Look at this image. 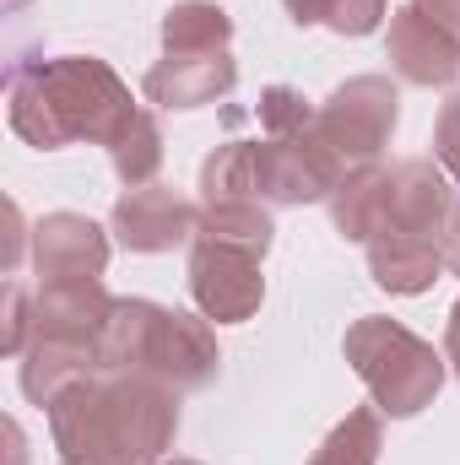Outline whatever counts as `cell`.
<instances>
[{
	"instance_id": "6da1fadb",
	"label": "cell",
	"mask_w": 460,
	"mask_h": 465,
	"mask_svg": "<svg viewBox=\"0 0 460 465\" xmlns=\"http://www.w3.org/2000/svg\"><path fill=\"white\" fill-rule=\"evenodd\" d=\"M65 465H163L179 439V390L146 373H93L49 406Z\"/></svg>"
},
{
	"instance_id": "7a4b0ae2",
	"label": "cell",
	"mask_w": 460,
	"mask_h": 465,
	"mask_svg": "<svg viewBox=\"0 0 460 465\" xmlns=\"http://www.w3.org/2000/svg\"><path fill=\"white\" fill-rule=\"evenodd\" d=\"M141 114L130 87L98 54H60V60H27L11 71L5 87V119L11 135H22L38 152L60 146H115Z\"/></svg>"
},
{
	"instance_id": "3957f363",
	"label": "cell",
	"mask_w": 460,
	"mask_h": 465,
	"mask_svg": "<svg viewBox=\"0 0 460 465\" xmlns=\"http://www.w3.org/2000/svg\"><path fill=\"white\" fill-rule=\"evenodd\" d=\"M98 373H146L179 395L217 384L223 351L206 314L163 309L152 298H115L98 331Z\"/></svg>"
},
{
	"instance_id": "277c9868",
	"label": "cell",
	"mask_w": 460,
	"mask_h": 465,
	"mask_svg": "<svg viewBox=\"0 0 460 465\" xmlns=\"http://www.w3.org/2000/svg\"><path fill=\"white\" fill-rule=\"evenodd\" d=\"M342 351L385 417H417L445 390V368H450L445 351H434L423 336H412L401 320H385V314L352 320L342 336Z\"/></svg>"
},
{
	"instance_id": "5b68a950",
	"label": "cell",
	"mask_w": 460,
	"mask_h": 465,
	"mask_svg": "<svg viewBox=\"0 0 460 465\" xmlns=\"http://www.w3.org/2000/svg\"><path fill=\"white\" fill-rule=\"evenodd\" d=\"M395 124H401V93H395L390 76H352L315 109L320 141L342 157L346 168L379 163L390 135H395Z\"/></svg>"
},
{
	"instance_id": "8992f818",
	"label": "cell",
	"mask_w": 460,
	"mask_h": 465,
	"mask_svg": "<svg viewBox=\"0 0 460 465\" xmlns=\"http://www.w3.org/2000/svg\"><path fill=\"white\" fill-rule=\"evenodd\" d=\"M255 168H260V201L265 206H315V201H331V190L346 179V163L320 141L315 124H304L293 135L255 141Z\"/></svg>"
},
{
	"instance_id": "52a82bcc",
	"label": "cell",
	"mask_w": 460,
	"mask_h": 465,
	"mask_svg": "<svg viewBox=\"0 0 460 465\" xmlns=\"http://www.w3.org/2000/svg\"><path fill=\"white\" fill-rule=\"evenodd\" d=\"M190 298L206 320L217 325H244L260 314L265 303V276H260V254H244L233 243H217V238H195L190 243Z\"/></svg>"
},
{
	"instance_id": "ba28073f",
	"label": "cell",
	"mask_w": 460,
	"mask_h": 465,
	"mask_svg": "<svg viewBox=\"0 0 460 465\" xmlns=\"http://www.w3.org/2000/svg\"><path fill=\"white\" fill-rule=\"evenodd\" d=\"M109 232L130 254H168L179 243H195L201 232V206L185 201L168 184H135L125 190L109 212Z\"/></svg>"
},
{
	"instance_id": "9c48e42d",
	"label": "cell",
	"mask_w": 460,
	"mask_h": 465,
	"mask_svg": "<svg viewBox=\"0 0 460 465\" xmlns=\"http://www.w3.org/2000/svg\"><path fill=\"white\" fill-rule=\"evenodd\" d=\"M33 271L38 282H104L109 228L82 212H49L33 223Z\"/></svg>"
},
{
	"instance_id": "30bf717a",
	"label": "cell",
	"mask_w": 460,
	"mask_h": 465,
	"mask_svg": "<svg viewBox=\"0 0 460 465\" xmlns=\"http://www.w3.org/2000/svg\"><path fill=\"white\" fill-rule=\"evenodd\" d=\"M238 87V60L228 49H201V54H163L146 76L141 93L157 109H206Z\"/></svg>"
},
{
	"instance_id": "8fae6325",
	"label": "cell",
	"mask_w": 460,
	"mask_h": 465,
	"mask_svg": "<svg viewBox=\"0 0 460 465\" xmlns=\"http://www.w3.org/2000/svg\"><path fill=\"white\" fill-rule=\"evenodd\" d=\"M450 173L439 157H406L390 168V190H385V212H379V228H406V232H445L450 217Z\"/></svg>"
},
{
	"instance_id": "7c38bea8",
	"label": "cell",
	"mask_w": 460,
	"mask_h": 465,
	"mask_svg": "<svg viewBox=\"0 0 460 465\" xmlns=\"http://www.w3.org/2000/svg\"><path fill=\"white\" fill-rule=\"evenodd\" d=\"M385 60L401 82L412 87H445L460 76V44H450L428 16H417L412 5L390 11V33H385Z\"/></svg>"
},
{
	"instance_id": "4fadbf2b",
	"label": "cell",
	"mask_w": 460,
	"mask_h": 465,
	"mask_svg": "<svg viewBox=\"0 0 460 465\" xmlns=\"http://www.w3.org/2000/svg\"><path fill=\"white\" fill-rule=\"evenodd\" d=\"M368 249V271L385 292L395 298H423L439 271H445V243L434 232H406V228H374Z\"/></svg>"
},
{
	"instance_id": "5bb4252c",
	"label": "cell",
	"mask_w": 460,
	"mask_h": 465,
	"mask_svg": "<svg viewBox=\"0 0 460 465\" xmlns=\"http://www.w3.org/2000/svg\"><path fill=\"white\" fill-rule=\"evenodd\" d=\"M98 373V341H76V336H33L27 351L16 357V384L33 406H55L71 384Z\"/></svg>"
},
{
	"instance_id": "9a60e30c",
	"label": "cell",
	"mask_w": 460,
	"mask_h": 465,
	"mask_svg": "<svg viewBox=\"0 0 460 465\" xmlns=\"http://www.w3.org/2000/svg\"><path fill=\"white\" fill-rule=\"evenodd\" d=\"M109 309H115V298L104 292V282H38V331L33 336L98 341Z\"/></svg>"
},
{
	"instance_id": "2e32d148",
	"label": "cell",
	"mask_w": 460,
	"mask_h": 465,
	"mask_svg": "<svg viewBox=\"0 0 460 465\" xmlns=\"http://www.w3.org/2000/svg\"><path fill=\"white\" fill-rule=\"evenodd\" d=\"M385 190H390V168L379 163H363V168H346V179L331 190V228L342 232L346 243H368L379 228V212H385Z\"/></svg>"
},
{
	"instance_id": "e0dca14e",
	"label": "cell",
	"mask_w": 460,
	"mask_h": 465,
	"mask_svg": "<svg viewBox=\"0 0 460 465\" xmlns=\"http://www.w3.org/2000/svg\"><path fill=\"white\" fill-rule=\"evenodd\" d=\"M233 16L217 0H179L163 11V54H201V49H228Z\"/></svg>"
},
{
	"instance_id": "ac0fdd59",
	"label": "cell",
	"mask_w": 460,
	"mask_h": 465,
	"mask_svg": "<svg viewBox=\"0 0 460 465\" xmlns=\"http://www.w3.org/2000/svg\"><path fill=\"white\" fill-rule=\"evenodd\" d=\"M223 201H260L255 141H223L201 163V206H223Z\"/></svg>"
},
{
	"instance_id": "d6986e66",
	"label": "cell",
	"mask_w": 460,
	"mask_h": 465,
	"mask_svg": "<svg viewBox=\"0 0 460 465\" xmlns=\"http://www.w3.org/2000/svg\"><path fill=\"white\" fill-rule=\"evenodd\" d=\"M195 238H217V243H233V249L265 260L276 223H271L265 201H223V206H201V232Z\"/></svg>"
},
{
	"instance_id": "ffe728a7",
	"label": "cell",
	"mask_w": 460,
	"mask_h": 465,
	"mask_svg": "<svg viewBox=\"0 0 460 465\" xmlns=\"http://www.w3.org/2000/svg\"><path fill=\"white\" fill-rule=\"evenodd\" d=\"M379 450H385V411L357 406L325 433V444L315 450L309 465H379Z\"/></svg>"
},
{
	"instance_id": "44dd1931",
	"label": "cell",
	"mask_w": 460,
	"mask_h": 465,
	"mask_svg": "<svg viewBox=\"0 0 460 465\" xmlns=\"http://www.w3.org/2000/svg\"><path fill=\"white\" fill-rule=\"evenodd\" d=\"M109 163H115V173L125 179V190L157 179V168H163V130H157V119L146 114V109L130 119V130L109 146Z\"/></svg>"
},
{
	"instance_id": "7402d4cb",
	"label": "cell",
	"mask_w": 460,
	"mask_h": 465,
	"mask_svg": "<svg viewBox=\"0 0 460 465\" xmlns=\"http://www.w3.org/2000/svg\"><path fill=\"white\" fill-rule=\"evenodd\" d=\"M260 124H265V135H293V130L315 124V104L298 87H265L260 93Z\"/></svg>"
},
{
	"instance_id": "603a6c76",
	"label": "cell",
	"mask_w": 460,
	"mask_h": 465,
	"mask_svg": "<svg viewBox=\"0 0 460 465\" xmlns=\"http://www.w3.org/2000/svg\"><path fill=\"white\" fill-rule=\"evenodd\" d=\"M38 331V292H27L22 282H5V331H0V351L22 357Z\"/></svg>"
},
{
	"instance_id": "cb8c5ba5",
	"label": "cell",
	"mask_w": 460,
	"mask_h": 465,
	"mask_svg": "<svg viewBox=\"0 0 460 465\" xmlns=\"http://www.w3.org/2000/svg\"><path fill=\"white\" fill-rule=\"evenodd\" d=\"M379 22H385V0H331L325 11V27L342 38H368Z\"/></svg>"
},
{
	"instance_id": "d4e9b609",
	"label": "cell",
	"mask_w": 460,
	"mask_h": 465,
	"mask_svg": "<svg viewBox=\"0 0 460 465\" xmlns=\"http://www.w3.org/2000/svg\"><path fill=\"white\" fill-rule=\"evenodd\" d=\"M434 157L445 163L450 179H460V93H450L445 109H439V124H434Z\"/></svg>"
},
{
	"instance_id": "484cf974",
	"label": "cell",
	"mask_w": 460,
	"mask_h": 465,
	"mask_svg": "<svg viewBox=\"0 0 460 465\" xmlns=\"http://www.w3.org/2000/svg\"><path fill=\"white\" fill-rule=\"evenodd\" d=\"M417 16H428L450 44H460V0H406Z\"/></svg>"
},
{
	"instance_id": "4316f807",
	"label": "cell",
	"mask_w": 460,
	"mask_h": 465,
	"mask_svg": "<svg viewBox=\"0 0 460 465\" xmlns=\"http://www.w3.org/2000/svg\"><path fill=\"white\" fill-rule=\"evenodd\" d=\"M439 243H445V271H455V276H460V195L450 201V217H445Z\"/></svg>"
},
{
	"instance_id": "83f0119b",
	"label": "cell",
	"mask_w": 460,
	"mask_h": 465,
	"mask_svg": "<svg viewBox=\"0 0 460 465\" xmlns=\"http://www.w3.org/2000/svg\"><path fill=\"white\" fill-rule=\"evenodd\" d=\"M282 5H287V16H293L298 27H320L325 11H331V0H282Z\"/></svg>"
},
{
	"instance_id": "f1b7e54d",
	"label": "cell",
	"mask_w": 460,
	"mask_h": 465,
	"mask_svg": "<svg viewBox=\"0 0 460 465\" xmlns=\"http://www.w3.org/2000/svg\"><path fill=\"white\" fill-rule=\"evenodd\" d=\"M445 362L455 368V379H460V298L450 309V325H445Z\"/></svg>"
},
{
	"instance_id": "f546056e",
	"label": "cell",
	"mask_w": 460,
	"mask_h": 465,
	"mask_svg": "<svg viewBox=\"0 0 460 465\" xmlns=\"http://www.w3.org/2000/svg\"><path fill=\"white\" fill-rule=\"evenodd\" d=\"M163 465H201V460H179V455H174V460H163Z\"/></svg>"
},
{
	"instance_id": "4dcf8cb0",
	"label": "cell",
	"mask_w": 460,
	"mask_h": 465,
	"mask_svg": "<svg viewBox=\"0 0 460 465\" xmlns=\"http://www.w3.org/2000/svg\"><path fill=\"white\" fill-rule=\"evenodd\" d=\"M16 5H27V0H5V11H16Z\"/></svg>"
}]
</instances>
